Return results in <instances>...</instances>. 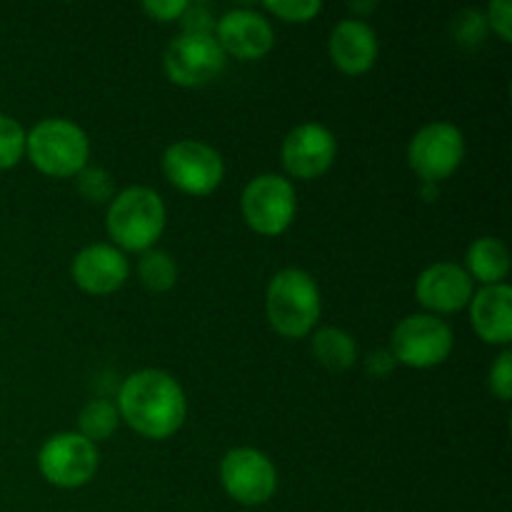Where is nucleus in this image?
<instances>
[{"label": "nucleus", "mask_w": 512, "mask_h": 512, "mask_svg": "<svg viewBox=\"0 0 512 512\" xmlns=\"http://www.w3.org/2000/svg\"><path fill=\"white\" fill-rule=\"evenodd\" d=\"M120 420L138 435L165 440L178 433L188 415V403L178 380L165 370H138L118 393Z\"/></svg>", "instance_id": "nucleus-1"}, {"label": "nucleus", "mask_w": 512, "mask_h": 512, "mask_svg": "<svg viewBox=\"0 0 512 512\" xmlns=\"http://www.w3.org/2000/svg\"><path fill=\"white\" fill-rule=\"evenodd\" d=\"M320 308L318 283L305 270L285 268L268 283L265 313L283 338H305L320 320Z\"/></svg>", "instance_id": "nucleus-2"}, {"label": "nucleus", "mask_w": 512, "mask_h": 512, "mask_svg": "<svg viewBox=\"0 0 512 512\" xmlns=\"http://www.w3.org/2000/svg\"><path fill=\"white\" fill-rule=\"evenodd\" d=\"M110 240L123 250L145 253L153 250L165 230L163 198L153 188H125L110 200L108 220H105Z\"/></svg>", "instance_id": "nucleus-3"}, {"label": "nucleus", "mask_w": 512, "mask_h": 512, "mask_svg": "<svg viewBox=\"0 0 512 512\" xmlns=\"http://www.w3.org/2000/svg\"><path fill=\"white\" fill-rule=\"evenodd\" d=\"M25 153L40 173L50 178H73L88 165L90 140L73 120L48 118L25 133Z\"/></svg>", "instance_id": "nucleus-4"}, {"label": "nucleus", "mask_w": 512, "mask_h": 512, "mask_svg": "<svg viewBox=\"0 0 512 512\" xmlns=\"http://www.w3.org/2000/svg\"><path fill=\"white\" fill-rule=\"evenodd\" d=\"M243 218L255 233L260 235H280L290 228L298 210V198L290 180L283 175L265 173L250 180L240 198Z\"/></svg>", "instance_id": "nucleus-5"}, {"label": "nucleus", "mask_w": 512, "mask_h": 512, "mask_svg": "<svg viewBox=\"0 0 512 512\" xmlns=\"http://www.w3.org/2000/svg\"><path fill=\"white\" fill-rule=\"evenodd\" d=\"M453 350V330L435 315H408L393 330V358L408 368H435Z\"/></svg>", "instance_id": "nucleus-6"}, {"label": "nucleus", "mask_w": 512, "mask_h": 512, "mask_svg": "<svg viewBox=\"0 0 512 512\" xmlns=\"http://www.w3.org/2000/svg\"><path fill=\"white\" fill-rule=\"evenodd\" d=\"M100 455L90 440L80 433H58L43 443L38 468L55 488H83L98 473Z\"/></svg>", "instance_id": "nucleus-7"}, {"label": "nucleus", "mask_w": 512, "mask_h": 512, "mask_svg": "<svg viewBox=\"0 0 512 512\" xmlns=\"http://www.w3.org/2000/svg\"><path fill=\"white\" fill-rule=\"evenodd\" d=\"M165 178L183 193L203 198L210 195L225 175V163L220 153L200 140H180L163 155Z\"/></svg>", "instance_id": "nucleus-8"}, {"label": "nucleus", "mask_w": 512, "mask_h": 512, "mask_svg": "<svg viewBox=\"0 0 512 512\" xmlns=\"http://www.w3.org/2000/svg\"><path fill=\"white\" fill-rule=\"evenodd\" d=\"M465 138L453 123H430L415 133L408 148V163L425 183H440L460 168Z\"/></svg>", "instance_id": "nucleus-9"}, {"label": "nucleus", "mask_w": 512, "mask_h": 512, "mask_svg": "<svg viewBox=\"0 0 512 512\" xmlns=\"http://www.w3.org/2000/svg\"><path fill=\"white\" fill-rule=\"evenodd\" d=\"M220 483L240 505H263L278 490V470L260 450L235 448L220 463Z\"/></svg>", "instance_id": "nucleus-10"}, {"label": "nucleus", "mask_w": 512, "mask_h": 512, "mask_svg": "<svg viewBox=\"0 0 512 512\" xmlns=\"http://www.w3.org/2000/svg\"><path fill=\"white\" fill-rule=\"evenodd\" d=\"M165 75L183 88L208 85L223 73L225 53L215 35L183 33L168 45L163 58Z\"/></svg>", "instance_id": "nucleus-11"}, {"label": "nucleus", "mask_w": 512, "mask_h": 512, "mask_svg": "<svg viewBox=\"0 0 512 512\" xmlns=\"http://www.w3.org/2000/svg\"><path fill=\"white\" fill-rule=\"evenodd\" d=\"M338 155L335 135L320 123H303L283 140V165L293 178L313 180L328 173Z\"/></svg>", "instance_id": "nucleus-12"}, {"label": "nucleus", "mask_w": 512, "mask_h": 512, "mask_svg": "<svg viewBox=\"0 0 512 512\" xmlns=\"http://www.w3.org/2000/svg\"><path fill=\"white\" fill-rule=\"evenodd\" d=\"M215 40L225 55L238 60H260L273 50L275 33L268 20L248 8L225 13L215 25Z\"/></svg>", "instance_id": "nucleus-13"}, {"label": "nucleus", "mask_w": 512, "mask_h": 512, "mask_svg": "<svg viewBox=\"0 0 512 512\" xmlns=\"http://www.w3.org/2000/svg\"><path fill=\"white\" fill-rule=\"evenodd\" d=\"M415 295L430 313H458L473 300V278L455 263H435L420 273Z\"/></svg>", "instance_id": "nucleus-14"}, {"label": "nucleus", "mask_w": 512, "mask_h": 512, "mask_svg": "<svg viewBox=\"0 0 512 512\" xmlns=\"http://www.w3.org/2000/svg\"><path fill=\"white\" fill-rule=\"evenodd\" d=\"M73 280L90 295H110L125 285L130 265L115 245L95 243L80 250L73 260Z\"/></svg>", "instance_id": "nucleus-15"}, {"label": "nucleus", "mask_w": 512, "mask_h": 512, "mask_svg": "<svg viewBox=\"0 0 512 512\" xmlns=\"http://www.w3.org/2000/svg\"><path fill=\"white\" fill-rule=\"evenodd\" d=\"M328 50L345 75H363L378 60V35L365 20H340L330 33Z\"/></svg>", "instance_id": "nucleus-16"}, {"label": "nucleus", "mask_w": 512, "mask_h": 512, "mask_svg": "<svg viewBox=\"0 0 512 512\" xmlns=\"http://www.w3.org/2000/svg\"><path fill=\"white\" fill-rule=\"evenodd\" d=\"M470 320L480 340L490 345H510L512 340V290L510 285H485L470 300Z\"/></svg>", "instance_id": "nucleus-17"}, {"label": "nucleus", "mask_w": 512, "mask_h": 512, "mask_svg": "<svg viewBox=\"0 0 512 512\" xmlns=\"http://www.w3.org/2000/svg\"><path fill=\"white\" fill-rule=\"evenodd\" d=\"M468 275L480 280L483 285H500L505 275L510 273V253L503 240L498 238H478L468 248Z\"/></svg>", "instance_id": "nucleus-18"}, {"label": "nucleus", "mask_w": 512, "mask_h": 512, "mask_svg": "<svg viewBox=\"0 0 512 512\" xmlns=\"http://www.w3.org/2000/svg\"><path fill=\"white\" fill-rule=\"evenodd\" d=\"M313 355L330 373H343V370H350L355 365L358 348H355V340L345 330L320 328L313 335Z\"/></svg>", "instance_id": "nucleus-19"}, {"label": "nucleus", "mask_w": 512, "mask_h": 512, "mask_svg": "<svg viewBox=\"0 0 512 512\" xmlns=\"http://www.w3.org/2000/svg\"><path fill=\"white\" fill-rule=\"evenodd\" d=\"M120 425V413L113 403L108 400H90L83 410H80L78 428L80 435L90 443H100V440H108L110 435L118 430Z\"/></svg>", "instance_id": "nucleus-20"}, {"label": "nucleus", "mask_w": 512, "mask_h": 512, "mask_svg": "<svg viewBox=\"0 0 512 512\" xmlns=\"http://www.w3.org/2000/svg\"><path fill=\"white\" fill-rule=\"evenodd\" d=\"M138 278L150 293H168L178 283V265L163 250H145L138 263Z\"/></svg>", "instance_id": "nucleus-21"}, {"label": "nucleus", "mask_w": 512, "mask_h": 512, "mask_svg": "<svg viewBox=\"0 0 512 512\" xmlns=\"http://www.w3.org/2000/svg\"><path fill=\"white\" fill-rule=\"evenodd\" d=\"M25 155V130L10 115H0V170L20 163Z\"/></svg>", "instance_id": "nucleus-22"}, {"label": "nucleus", "mask_w": 512, "mask_h": 512, "mask_svg": "<svg viewBox=\"0 0 512 512\" xmlns=\"http://www.w3.org/2000/svg\"><path fill=\"white\" fill-rule=\"evenodd\" d=\"M75 183H78V193L83 195L88 203H108V200H113V175H110L108 170L85 165V168L75 175Z\"/></svg>", "instance_id": "nucleus-23"}, {"label": "nucleus", "mask_w": 512, "mask_h": 512, "mask_svg": "<svg viewBox=\"0 0 512 512\" xmlns=\"http://www.w3.org/2000/svg\"><path fill=\"white\" fill-rule=\"evenodd\" d=\"M265 10L288 23H308L323 10L320 0H265Z\"/></svg>", "instance_id": "nucleus-24"}, {"label": "nucleus", "mask_w": 512, "mask_h": 512, "mask_svg": "<svg viewBox=\"0 0 512 512\" xmlns=\"http://www.w3.org/2000/svg\"><path fill=\"white\" fill-rule=\"evenodd\" d=\"M485 28H488L485 15H480L478 10H465V13H460L453 23L455 38L463 45H478L480 40L485 38Z\"/></svg>", "instance_id": "nucleus-25"}, {"label": "nucleus", "mask_w": 512, "mask_h": 512, "mask_svg": "<svg viewBox=\"0 0 512 512\" xmlns=\"http://www.w3.org/2000/svg\"><path fill=\"white\" fill-rule=\"evenodd\" d=\"M180 23H183V33H190V35H213L215 33V25H218V20H215L213 10L205 8V5L188 3V8H185V13H183V18H180Z\"/></svg>", "instance_id": "nucleus-26"}, {"label": "nucleus", "mask_w": 512, "mask_h": 512, "mask_svg": "<svg viewBox=\"0 0 512 512\" xmlns=\"http://www.w3.org/2000/svg\"><path fill=\"white\" fill-rule=\"evenodd\" d=\"M490 388L498 395L500 400H510L512 395V353L505 350L500 353V358L495 360V365L490 368Z\"/></svg>", "instance_id": "nucleus-27"}, {"label": "nucleus", "mask_w": 512, "mask_h": 512, "mask_svg": "<svg viewBox=\"0 0 512 512\" xmlns=\"http://www.w3.org/2000/svg\"><path fill=\"white\" fill-rule=\"evenodd\" d=\"M485 23L505 40H512V3L510 0H493L488 5V15H485Z\"/></svg>", "instance_id": "nucleus-28"}, {"label": "nucleus", "mask_w": 512, "mask_h": 512, "mask_svg": "<svg viewBox=\"0 0 512 512\" xmlns=\"http://www.w3.org/2000/svg\"><path fill=\"white\" fill-rule=\"evenodd\" d=\"M188 3L185 0H145L143 10L150 18L160 20V23H168V20H180L183 18Z\"/></svg>", "instance_id": "nucleus-29"}, {"label": "nucleus", "mask_w": 512, "mask_h": 512, "mask_svg": "<svg viewBox=\"0 0 512 512\" xmlns=\"http://www.w3.org/2000/svg\"><path fill=\"white\" fill-rule=\"evenodd\" d=\"M395 365L398 363H395L390 350H375V353H370L368 360H365V368H368V373L375 375V378H385Z\"/></svg>", "instance_id": "nucleus-30"}, {"label": "nucleus", "mask_w": 512, "mask_h": 512, "mask_svg": "<svg viewBox=\"0 0 512 512\" xmlns=\"http://www.w3.org/2000/svg\"><path fill=\"white\" fill-rule=\"evenodd\" d=\"M378 3H350V10H373Z\"/></svg>", "instance_id": "nucleus-31"}]
</instances>
